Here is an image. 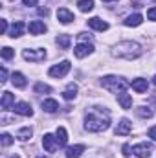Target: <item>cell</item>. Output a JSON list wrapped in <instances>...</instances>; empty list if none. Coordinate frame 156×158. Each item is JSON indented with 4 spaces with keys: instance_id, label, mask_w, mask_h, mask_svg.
<instances>
[{
    "instance_id": "obj_1",
    "label": "cell",
    "mask_w": 156,
    "mask_h": 158,
    "mask_svg": "<svg viewBox=\"0 0 156 158\" xmlns=\"http://www.w3.org/2000/svg\"><path fill=\"white\" fill-rule=\"evenodd\" d=\"M109 127H110V114L101 107H94L84 116V129L90 132H101L107 131Z\"/></svg>"
},
{
    "instance_id": "obj_2",
    "label": "cell",
    "mask_w": 156,
    "mask_h": 158,
    "mask_svg": "<svg viewBox=\"0 0 156 158\" xmlns=\"http://www.w3.org/2000/svg\"><path fill=\"white\" fill-rule=\"evenodd\" d=\"M142 46L134 40H123V42H117L112 50V53L116 57H121V59H138L142 55Z\"/></svg>"
},
{
    "instance_id": "obj_3",
    "label": "cell",
    "mask_w": 156,
    "mask_h": 158,
    "mask_svg": "<svg viewBox=\"0 0 156 158\" xmlns=\"http://www.w3.org/2000/svg\"><path fill=\"white\" fill-rule=\"evenodd\" d=\"M101 85H103L109 92H112V94H121V92H125L127 86H129V83H127L125 79L116 77V76H107V77H103Z\"/></svg>"
},
{
    "instance_id": "obj_4",
    "label": "cell",
    "mask_w": 156,
    "mask_h": 158,
    "mask_svg": "<svg viewBox=\"0 0 156 158\" xmlns=\"http://www.w3.org/2000/svg\"><path fill=\"white\" fill-rule=\"evenodd\" d=\"M70 61H63V63H59V64H55V66H51L50 70H48V74L51 76V77H64L68 72H70Z\"/></svg>"
},
{
    "instance_id": "obj_5",
    "label": "cell",
    "mask_w": 156,
    "mask_h": 158,
    "mask_svg": "<svg viewBox=\"0 0 156 158\" xmlns=\"http://www.w3.org/2000/svg\"><path fill=\"white\" fill-rule=\"evenodd\" d=\"M92 52H94V46H92L90 42H79L77 46L74 48V55H76L77 59H83V57L90 55Z\"/></svg>"
},
{
    "instance_id": "obj_6",
    "label": "cell",
    "mask_w": 156,
    "mask_h": 158,
    "mask_svg": "<svg viewBox=\"0 0 156 158\" xmlns=\"http://www.w3.org/2000/svg\"><path fill=\"white\" fill-rule=\"evenodd\" d=\"M22 55H24V59H26V61L39 63V61H44L46 52H44V50H24V52H22Z\"/></svg>"
},
{
    "instance_id": "obj_7",
    "label": "cell",
    "mask_w": 156,
    "mask_h": 158,
    "mask_svg": "<svg viewBox=\"0 0 156 158\" xmlns=\"http://www.w3.org/2000/svg\"><path fill=\"white\" fill-rule=\"evenodd\" d=\"M153 151V145L151 143H138L132 147V155H136L138 158H147Z\"/></svg>"
},
{
    "instance_id": "obj_8",
    "label": "cell",
    "mask_w": 156,
    "mask_h": 158,
    "mask_svg": "<svg viewBox=\"0 0 156 158\" xmlns=\"http://www.w3.org/2000/svg\"><path fill=\"white\" fill-rule=\"evenodd\" d=\"M13 110H15L17 114H20V116H33V109H31V105H30V103H24V101L15 103Z\"/></svg>"
},
{
    "instance_id": "obj_9",
    "label": "cell",
    "mask_w": 156,
    "mask_h": 158,
    "mask_svg": "<svg viewBox=\"0 0 156 158\" xmlns=\"http://www.w3.org/2000/svg\"><path fill=\"white\" fill-rule=\"evenodd\" d=\"M130 129H132V123L127 118H123L116 127V136H127V134H130Z\"/></svg>"
},
{
    "instance_id": "obj_10",
    "label": "cell",
    "mask_w": 156,
    "mask_h": 158,
    "mask_svg": "<svg viewBox=\"0 0 156 158\" xmlns=\"http://www.w3.org/2000/svg\"><path fill=\"white\" fill-rule=\"evenodd\" d=\"M0 105H2V109L4 110H9L11 107H15V96L11 94V92H2V101H0Z\"/></svg>"
},
{
    "instance_id": "obj_11",
    "label": "cell",
    "mask_w": 156,
    "mask_h": 158,
    "mask_svg": "<svg viewBox=\"0 0 156 158\" xmlns=\"http://www.w3.org/2000/svg\"><path fill=\"white\" fill-rule=\"evenodd\" d=\"M57 138H53L51 134H44L42 136V145H44V149L48 151V153H53L55 149H57V143L59 142H55Z\"/></svg>"
},
{
    "instance_id": "obj_12",
    "label": "cell",
    "mask_w": 156,
    "mask_h": 158,
    "mask_svg": "<svg viewBox=\"0 0 156 158\" xmlns=\"http://www.w3.org/2000/svg\"><path fill=\"white\" fill-rule=\"evenodd\" d=\"M88 26L94 28V30H97V31H105V30H109V24H107L105 20H101L99 17L90 19V20H88Z\"/></svg>"
},
{
    "instance_id": "obj_13",
    "label": "cell",
    "mask_w": 156,
    "mask_h": 158,
    "mask_svg": "<svg viewBox=\"0 0 156 158\" xmlns=\"http://www.w3.org/2000/svg\"><path fill=\"white\" fill-rule=\"evenodd\" d=\"M28 30H30L31 35H40V33L46 31V26H44V22H40V20H33V22H30Z\"/></svg>"
},
{
    "instance_id": "obj_14",
    "label": "cell",
    "mask_w": 156,
    "mask_h": 158,
    "mask_svg": "<svg viewBox=\"0 0 156 158\" xmlns=\"http://www.w3.org/2000/svg\"><path fill=\"white\" fill-rule=\"evenodd\" d=\"M57 19H59L63 24H68V22H72V20H74V13H72V11H68L66 7H61V9L57 11Z\"/></svg>"
},
{
    "instance_id": "obj_15",
    "label": "cell",
    "mask_w": 156,
    "mask_h": 158,
    "mask_svg": "<svg viewBox=\"0 0 156 158\" xmlns=\"http://www.w3.org/2000/svg\"><path fill=\"white\" fill-rule=\"evenodd\" d=\"M142 20H143V17H142L140 13H134V15H129V17L123 20V24L129 26V28H134V26H140Z\"/></svg>"
},
{
    "instance_id": "obj_16",
    "label": "cell",
    "mask_w": 156,
    "mask_h": 158,
    "mask_svg": "<svg viewBox=\"0 0 156 158\" xmlns=\"http://www.w3.org/2000/svg\"><path fill=\"white\" fill-rule=\"evenodd\" d=\"M24 30H26V24L24 22H20V20H17L13 26H11V30H9V37H20L22 33H24Z\"/></svg>"
},
{
    "instance_id": "obj_17",
    "label": "cell",
    "mask_w": 156,
    "mask_h": 158,
    "mask_svg": "<svg viewBox=\"0 0 156 158\" xmlns=\"http://www.w3.org/2000/svg\"><path fill=\"white\" fill-rule=\"evenodd\" d=\"M130 85H132V88H134L136 92H140V94H142V92H147V88H149V83H147V79H142V77L134 79Z\"/></svg>"
},
{
    "instance_id": "obj_18",
    "label": "cell",
    "mask_w": 156,
    "mask_h": 158,
    "mask_svg": "<svg viewBox=\"0 0 156 158\" xmlns=\"http://www.w3.org/2000/svg\"><path fill=\"white\" fill-rule=\"evenodd\" d=\"M117 101H119L121 109H130V107H132V98H130V94H127V92L117 94Z\"/></svg>"
},
{
    "instance_id": "obj_19",
    "label": "cell",
    "mask_w": 156,
    "mask_h": 158,
    "mask_svg": "<svg viewBox=\"0 0 156 158\" xmlns=\"http://www.w3.org/2000/svg\"><path fill=\"white\" fill-rule=\"evenodd\" d=\"M42 110L44 112H50V114L51 112H57L59 110V103L55 99H44L42 101Z\"/></svg>"
},
{
    "instance_id": "obj_20",
    "label": "cell",
    "mask_w": 156,
    "mask_h": 158,
    "mask_svg": "<svg viewBox=\"0 0 156 158\" xmlns=\"http://www.w3.org/2000/svg\"><path fill=\"white\" fill-rule=\"evenodd\" d=\"M76 96H77V85H76V83H70V85L64 88V92H63V98L70 101V99H74Z\"/></svg>"
},
{
    "instance_id": "obj_21",
    "label": "cell",
    "mask_w": 156,
    "mask_h": 158,
    "mask_svg": "<svg viewBox=\"0 0 156 158\" xmlns=\"http://www.w3.org/2000/svg\"><path fill=\"white\" fill-rule=\"evenodd\" d=\"M11 83H13L17 88H24V86H26V77H24L20 72H13V76H11Z\"/></svg>"
},
{
    "instance_id": "obj_22",
    "label": "cell",
    "mask_w": 156,
    "mask_h": 158,
    "mask_svg": "<svg viewBox=\"0 0 156 158\" xmlns=\"http://www.w3.org/2000/svg\"><path fill=\"white\" fill-rule=\"evenodd\" d=\"M83 151H84V147H83V145H74V147H68L64 155H66V158H79Z\"/></svg>"
},
{
    "instance_id": "obj_23",
    "label": "cell",
    "mask_w": 156,
    "mask_h": 158,
    "mask_svg": "<svg viewBox=\"0 0 156 158\" xmlns=\"http://www.w3.org/2000/svg\"><path fill=\"white\" fill-rule=\"evenodd\" d=\"M31 134H33V131H31L30 127H24V129H20V131L17 132V138H18L20 142H26V140L31 138Z\"/></svg>"
},
{
    "instance_id": "obj_24",
    "label": "cell",
    "mask_w": 156,
    "mask_h": 158,
    "mask_svg": "<svg viewBox=\"0 0 156 158\" xmlns=\"http://www.w3.org/2000/svg\"><path fill=\"white\" fill-rule=\"evenodd\" d=\"M70 42H72L70 35H59V37H57V44H59L61 50H68V48H70Z\"/></svg>"
},
{
    "instance_id": "obj_25",
    "label": "cell",
    "mask_w": 156,
    "mask_h": 158,
    "mask_svg": "<svg viewBox=\"0 0 156 158\" xmlns=\"http://www.w3.org/2000/svg\"><path fill=\"white\" fill-rule=\"evenodd\" d=\"M77 6H79V9H81L83 13H88V11L94 9V0H79Z\"/></svg>"
},
{
    "instance_id": "obj_26",
    "label": "cell",
    "mask_w": 156,
    "mask_h": 158,
    "mask_svg": "<svg viewBox=\"0 0 156 158\" xmlns=\"http://www.w3.org/2000/svg\"><path fill=\"white\" fill-rule=\"evenodd\" d=\"M57 142H59V145H66L68 134H66V129H64V127H59V129H57Z\"/></svg>"
},
{
    "instance_id": "obj_27",
    "label": "cell",
    "mask_w": 156,
    "mask_h": 158,
    "mask_svg": "<svg viewBox=\"0 0 156 158\" xmlns=\"http://www.w3.org/2000/svg\"><path fill=\"white\" fill-rule=\"evenodd\" d=\"M136 114H138L140 118H151V116H153V110H151L149 107H138V109H136Z\"/></svg>"
},
{
    "instance_id": "obj_28",
    "label": "cell",
    "mask_w": 156,
    "mask_h": 158,
    "mask_svg": "<svg viewBox=\"0 0 156 158\" xmlns=\"http://www.w3.org/2000/svg\"><path fill=\"white\" fill-rule=\"evenodd\" d=\"M33 90H35L37 94H48V92H51V88H50L48 85H44V83H37V85L33 86Z\"/></svg>"
},
{
    "instance_id": "obj_29",
    "label": "cell",
    "mask_w": 156,
    "mask_h": 158,
    "mask_svg": "<svg viewBox=\"0 0 156 158\" xmlns=\"http://www.w3.org/2000/svg\"><path fill=\"white\" fill-rule=\"evenodd\" d=\"M2 57H4L6 61H9V59H13V57H15V52H13L9 46H4V48H2Z\"/></svg>"
},
{
    "instance_id": "obj_30",
    "label": "cell",
    "mask_w": 156,
    "mask_h": 158,
    "mask_svg": "<svg viewBox=\"0 0 156 158\" xmlns=\"http://www.w3.org/2000/svg\"><path fill=\"white\" fill-rule=\"evenodd\" d=\"M0 140H2V145H4V147H7V145H11V143H13V138H11L7 132H4V134L0 136Z\"/></svg>"
},
{
    "instance_id": "obj_31",
    "label": "cell",
    "mask_w": 156,
    "mask_h": 158,
    "mask_svg": "<svg viewBox=\"0 0 156 158\" xmlns=\"http://www.w3.org/2000/svg\"><path fill=\"white\" fill-rule=\"evenodd\" d=\"M121 151H123V155H125V156H130V155H132V149H130V145H129V143H125Z\"/></svg>"
},
{
    "instance_id": "obj_32",
    "label": "cell",
    "mask_w": 156,
    "mask_h": 158,
    "mask_svg": "<svg viewBox=\"0 0 156 158\" xmlns=\"http://www.w3.org/2000/svg\"><path fill=\"white\" fill-rule=\"evenodd\" d=\"M147 17H149V20H156V7H151L147 11Z\"/></svg>"
},
{
    "instance_id": "obj_33",
    "label": "cell",
    "mask_w": 156,
    "mask_h": 158,
    "mask_svg": "<svg viewBox=\"0 0 156 158\" xmlns=\"http://www.w3.org/2000/svg\"><path fill=\"white\" fill-rule=\"evenodd\" d=\"M77 39L81 40V42H88V40H90V35H88V33H79Z\"/></svg>"
},
{
    "instance_id": "obj_34",
    "label": "cell",
    "mask_w": 156,
    "mask_h": 158,
    "mask_svg": "<svg viewBox=\"0 0 156 158\" xmlns=\"http://www.w3.org/2000/svg\"><path fill=\"white\" fill-rule=\"evenodd\" d=\"M0 83H6V81H7V70H6V68H2V72H0Z\"/></svg>"
},
{
    "instance_id": "obj_35",
    "label": "cell",
    "mask_w": 156,
    "mask_h": 158,
    "mask_svg": "<svg viewBox=\"0 0 156 158\" xmlns=\"http://www.w3.org/2000/svg\"><path fill=\"white\" fill-rule=\"evenodd\" d=\"M0 28H2V33H6V31H7V20H6V19H2V20H0Z\"/></svg>"
},
{
    "instance_id": "obj_36",
    "label": "cell",
    "mask_w": 156,
    "mask_h": 158,
    "mask_svg": "<svg viewBox=\"0 0 156 158\" xmlns=\"http://www.w3.org/2000/svg\"><path fill=\"white\" fill-rule=\"evenodd\" d=\"M149 138H153L156 142V127H151V129H149Z\"/></svg>"
},
{
    "instance_id": "obj_37",
    "label": "cell",
    "mask_w": 156,
    "mask_h": 158,
    "mask_svg": "<svg viewBox=\"0 0 156 158\" xmlns=\"http://www.w3.org/2000/svg\"><path fill=\"white\" fill-rule=\"evenodd\" d=\"M24 6H37V0H22Z\"/></svg>"
},
{
    "instance_id": "obj_38",
    "label": "cell",
    "mask_w": 156,
    "mask_h": 158,
    "mask_svg": "<svg viewBox=\"0 0 156 158\" xmlns=\"http://www.w3.org/2000/svg\"><path fill=\"white\" fill-rule=\"evenodd\" d=\"M39 13H40V15H44V17H46V15H48V9H46V7H39Z\"/></svg>"
},
{
    "instance_id": "obj_39",
    "label": "cell",
    "mask_w": 156,
    "mask_h": 158,
    "mask_svg": "<svg viewBox=\"0 0 156 158\" xmlns=\"http://www.w3.org/2000/svg\"><path fill=\"white\" fill-rule=\"evenodd\" d=\"M9 158H20V156H17V155H13V156H9Z\"/></svg>"
},
{
    "instance_id": "obj_40",
    "label": "cell",
    "mask_w": 156,
    "mask_h": 158,
    "mask_svg": "<svg viewBox=\"0 0 156 158\" xmlns=\"http://www.w3.org/2000/svg\"><path fill=\"white\" fill-rule=\"evenodd\" d=\"M153 83H154V85H156V76H154V79H153Z\"/></svg>"
},
{
    "instance_id": "obj_41",
    "label": "cell",
    "mask_w": 156,
    "mask_h": 158,
    "mask_svg": "<svg viewBox=\"0 0 156 158\" xmlns=\"http://www.w3.org/2000/svg\"><path fill=\"white\" fill-rule=\"evenodd\" d=\"M103 2H114V0H103Z\"/></svg>"
},
{
    "instance_id": "obj_42",
    "label": "cell",
    "mask_w": 156,
    "mask_h": 158,
    "mask_svg": "<svg viewBox=\"0 0 156 158\" xmlns=\"http://www.w3.org/2000/svg\"><path fill=\"white\" fill-rule=\"evenodd\" d=\"M35 158H48V156H35Z\"/></svg>"
}]
</instances>
